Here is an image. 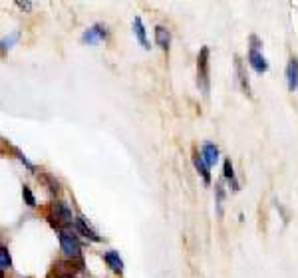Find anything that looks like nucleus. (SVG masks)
Returning <instances> with one entry per match:
<instances>
[{
  "instance_id": "obj_1",
  "label": "nucleus",
  "mask_w": 298,
  "mask_h": 278,
  "mask_svg": "<svg viewBox=\"0 0 298 278\" xmlns=\"http://www.w3.org/2000/svg\"><path fill=\"white\" fill-rule=\"evenodd\" d=\"M197 86L205 95H209L211 78H209V48L207 46H203L197 56Z\"/></svg>"
},
{
  "instance_id": "obj_2",
  "label": "nucleus",
  "mask_w": 298,
  "mask_h": 278,
  "mask_svg": "<svg viewBox=\"0 0 298 278\" xmlns=\"http://www.w3.org/2000/svg\"><path fill=\"white\" fill-rule=\"evenodd\" d=\"M58 237H60L62 252H64L66 257H70V259H80V250H82V246H80V241H78V237H76L74 231H70L68 226H64V229L58 231Z\"/></svg>"
},
{
  "instance_id": "obj_3",
  "label": "nucleus",
  "mask_w": 298,
  "mask_h": 278,
  "mask_svg": "<svg viewBox=\"0 0 298 278\" xmlns=\"http://www.w3.org/2000/svg\"><path fill=\"white\" fill-rule=\"evenodd\" d=\"M249 42H251V46H249V62H251V66L255 68V72H266L268 70V62H266V58L262 56V42L259 40V36H253L249 38Z\"/></svg>"
},
{
  "instance_id": "obj_4",
  "label": "nucleus",
  "mask_w": 298,
  "mask_h": 278,
  "mask_svg": "<svg viewBox=\"0 0 298 278\" xmlns=\"http://www.w3.org/2000/svg\"><path fill=\"white\" fill-rule=\"evenodd\" d=\"M52 215H54V224H58V231L64 229V226H68V224H72V222H76L70 207L64 203V201H58V203L52 205Z\"/></svg>"
},
{
  "instance_id": "obj_5",
  "label": "nucleus",
  "mask_w": 298,
  "mask_h": 278,
  "mask_svg": "<svg viewBox=\"0 0 298 278\" xmlns=\"http://www.w3.org/2000/svg\"><path fill=\"white\" fill-rule=\"evenodd\" d=\"M108 28H106V24H102V22H95L93 26H90L84 34H82V42H88V44H95V42H100V40H106L108 38Z\"/></svg>"
},
{
  "instance_id": "obj_6",
  "label": "nucleus",
  "mask_w": 298,
  "mask_h": 278,
  "mask_svg": "<svg viewBox=\"0 0 298 278\" xmlns=\"http://www.w3.org/2000/svg\"><path fill=\"white\" fill-rule=\"evenodd\" d=\"M235 74H237V84H239V88L251 97V95H253V93H251V82H249V74H246V70H244V64H242L241 56H235Z\"/></svg>"
},
{
  "instance_id": "obj_7",
  "label": "nucleus",
  "mask_w": 298,
  "mask_h": 278,
  "mask_svg": "<svg viewBox=\"0 0 298 278\" xmlns=\"http://www.w3.org/2000/svg\"><path fill=\"white\" fill-rule=\"evenodd\" d=\"M286 86L290 92H296L298 90V58L296 56H290L288 64H286Z\"/></svg>"
},
{
  "instance_id": "obj_8",
  "label": "nucleus",
  "mask_w": 298,
  "mask_h": 278,
  "mask_svg": "<svg viewBox=\"0 0 298 278\" xmlns=\"http://www.w3.org/2000/svg\"><path fill=\"white\" fill-rule=\"evenodd\" d=\"M74 224H76V229H78V231H80L84 237H88V239H90V241H93V242H100V235L93 231L92 226H90V222L86 221L84 217H76Z\"/></svg>"
},
{
  "instance_id": "obj_9",
  "label": "nucleus",
  "mask_w": 298,
  "mask_h": 278,
  "mask_svg": "<svg viewBox=\"0 0 298 278\" xmlns=\"http://www.w3.org/2000/svg\"><path fill=\"white\" fill-rule=\"evenodd\" d=\"M201 157L205 159V163L209 167L215 165V163L219 161V147H217L215 143H203V147H201Z\"/></svg>"
},
{
  "instance_id": "obj_10",
  "label": "nucleus",
  "mask_w": 298,
  "mask_h": 278,
  "mask_svg": "<svg viewBox=\"0 0 298 278\" xmlns=\"http://www.w3.org/2000/svg\"><path fill=\"white\" fill-rule=\"evenodd\" d=\"M76 268L74 262H56L54 264V274L56 278H72L76 274Z\"/></svg>"
},
{
  "instance_id": "obj_11",
  "label": "nucleus",
  "mask_w": 298,
  "mask_h": 278,
  "mask_svg": "<svg viewBox=\"0 0 298 278\" xmlns=\"http://www.w3.org/2000/svg\"><path fill=\"white\" fill-rule=\"evenodd\" d=\"M155 42L161 50H167L169 44H171V32H169L165 26H155Z\"/></svg>"
},
{
  "instance_id": "obj_12",
  "label": "nucleus",
  "mask_w": 298,
  "mask_h": 278,
  "mask_svg": "<svg viewBox=\"0 0 298 278\" xmlns=\"http://www.w3.org/2000/svg\"><path fill=\"white\" fill-rule=\"evenodd\" d=\"M133 32H135V36H137V40H139V44H141L145 50H149V42H147V34H145V26H143V22H141V18H139V16H135V18H133Z\"/></svg>"
},
{
  "instance_id": "obj_13",
  "label": "nucleus",
  "mask_w": 298,
  "mask_h": 278,
  "mask_svg": "<svg viewBox=\"0 0 298 278\" xmlns=\"http://www.w3.org/2000/svg\"><path fill=\"white\" fill-rule=\"evenodd\" d=\"M104 260L108 262V266L112 268L113 272H121V270H123V260L119 259V252H115V250H108V252L104 255Z\"/></svg>"
},
{
  "instance_id": "obj_14",
  "label": "nucleus",
  "mask_w": 298,
  "mask_h": 278,
  "mask_svg": "<svg viewBox=\"0 0 298 278\" xmlns=\"http://www.w3.org/2000/svg\"><path fill=\"white\" fill-rule=\"evenodd\" d=\"M193 165H195V169L203 175V179H205V183L209 185L211 183V169H209V165L205 163V159L199 155V153H195L193 155Z\"/></svg>"
},
{
  "instance_id": "obj_15",
  "label": "nucleus",
  "mask_w": 298,
  "mask_h": 278,
  "mask_svg": "<svg viewBox=\"0 0 298 278\" xmlns=\"http://www.w3.org/2000/svg\"><path fill=\"white\" fill-rule=\"evenodd\" d=\"M223 175L225 179L229 181V185L233 191H239V183H237V177H235V169H233V163H231V159H225L223 163Z\"/></svg>"
},
{
  "instance_id": "obj_16",
  "label": "nucleus",
  "mask_w": 298,
  "mask_h": 278,
  "mask_svg": "<svg viewBox=\"0 0 298 278\" xmlns=\"http://www.w3.org/2000/svg\"><path fill=\"white\" fill-rule=\"evenodd\" d=\"M223 201H225L223 181H217V185H215V207H217V217H223Z\"/></svg>"
},
{
  "instance_id": "obj_17",
  "label": "nucleus",
  "mask_w": 298,
  "mask_h": 278,
  "mask_svg": "<svg viewBox=\"0 0 298 278\" xmlns=\"http://www.w3.org/2000/svg\"><path fill=\"white\" fill-rule=\"evenodd\" d=\"M10 264H12V260H10L8 248H6V246H0V270L6 272V270L10 268Z\"/></svg>"
},
{
  "instance_id": "obj_18",
  "label": "nucleus",
  "mask_w": 298,
  "mask_h": 278,
  "mask_svg": "<svg viewBox=\"0 0 298 278\" xmlns=\"http://www.w3.org/2000/svg\"><path fill=\"white\" fill-rule=\"evenodd\" d=\"M22 197H24V201L28 207H36V197H34V193H32V189L28 185L22 187Z\"/></svg>"
},
{
  "instance_id": "obj_19",
  "label": "nucleus",
  "mask_w": 298,
  "mask_h": 278,
  "mask_svg": "<svg viewBox=\"0 0 298 278\" xmlns=\"http://www.w3.org/2000/svg\"><path fill=\"white\" fill-rule=\"evenodd\" d=\"M18 38H20V32H12L10 36H4V38H2V52H6L8 48H12V44H14V42H16Z\"/></svg>"
},
{
  "instance_id": "obj_20",
  "label": "nucleus",
  "mask_w": 298,
  "mask_h": 278,
  "mask_svg": "<svg viewBox=\"0 0 298 278\" xmlns=\"http://www.w3.org/2000/svg\"><path fill=\"white\" fill-rule=\"evenodd\" d=\"M14 153H16V155H18V159H20V161H22V163H24V165L28 167V169H30V171H36V165H34V163H32V161H30V159H28V157H26V155H24V153H22V151H20V149H16V147H14Z\"/></svg>"
},
{
  "instance_id": "obj_21",
  "label": "nucleus",
  "mask_w": 298,
  "mask_h": 278,
  "mask_svg": "<svg viewBox=\"0 0 298 278\" xmlns=\"http://www.w3.org/2000/svg\"><path fill=\"white\" fill-rule=\"evenodd\" d=\"M44 181H46V185L50 187V191H52V193H58V191H60V185H58V181L54 179V177L44 175Z\"/></svg>"
},
{
  "instance_id": "obj_22",
  "label": "nucleus",
  "mask_w": 298,
  "mask_h": 278,
  "mask_svg": "<svg viewBox=\"0 0 298 278\" xmlns=\"http://www.w3.org/2000/svg\"><path fill=\"white\" fill-rule=\"evenodd\" d=\"M16 6H18V8H22V10H30L34 4H32L30 0H16Z\"/></svg>"
}]
</instances>
